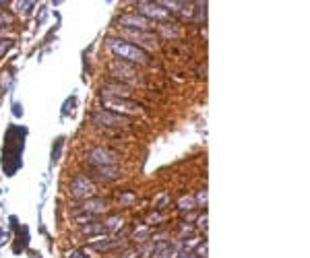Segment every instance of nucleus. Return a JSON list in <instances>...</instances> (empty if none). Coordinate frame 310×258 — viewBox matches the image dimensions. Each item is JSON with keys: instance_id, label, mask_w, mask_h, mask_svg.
Here are the masks:
<instances>
[{"instance_id": "20", "label": "nucleus", "mask_w": 310, "mask_h": 258, "mask_svg": "<svg viewBox=\"0 0 310 258\" xmlns=\"http://www.w3.org/2000/svg\"><path fill=\"white\" fill-rule=\"evenodd\" d=\"M6 23V25H11L13 23V15L11 13H0V27H2Z\"/></svg>"}, {"instance_id": "8", "label": "nucleus", "mask_w": 310, "mask_h": 258, "mask_svg": "<svg viewBox=\"0 0 310 258\" xmlns=\"http://www.w3.org/2000/svg\"><path fill=\"white\" fill-rule=\"evenodd\" d=\"M102 93H104V99L108 97H114V99H128L133 95V89L126 87L122 83H106L102 87Z\"/></svg>"}, {"instance_id": "5", "label": "nucleus", "mask_w": 310, "mask_h": 258, "mask_svg": "<svg viewBox=\"0 0 310 258\" xmlns=\"http://www.w3.org/2000/svg\"><path fill=\"white\" fill-rule=\"evenodd\" d=\"M110 73L114 76H118L120 81H130V83H135L137 81V70L133 64H126L124 60H114L112 64H110Z\"/></svg>"}, {"instance_id": "10", "label": "nucleus", "mask_w": 310, "mask_h": 258, "mask_svg": "<svg viewBox=\"0 0 310 258\" xmlns=\"http://www.w3.org/2000/svg\"><path fill=\"white\" fill-rule=\"evenodd\" d=\"M81 211L87 217L99 215V213H104V211H108V200H104V198H89V200H85L81 205Z\"/></svg>"}, {"instance_id": "4", "label": "nucleus", "mask_w": 310, "mask_h": 258, "mask_svg": "<svg viewBox=\"0 0 310 258\" xmlns=\"http://www.w3.org/2000/svg\"><path fill=\"white\" fill-rule=\"evenodd\" d=\"M118 25L122 29H135V31H149L153 27L151 21H147L145 17H141V15H137V13L122 15V17L118 19Z\"/></svg>"}, {"instance_id": "18", "label": "nucleus", "mask_w": 310, "mask_h": 258, "mask_svg": "<svg viewBox=\"0 0 310 258\" xmlns=\"http://www.w3.org/2000/svg\"><path fill=\"white\" fill-rule=\"evenodd\" d=\"M195 256H197V258H207V242H203V244L197 246Z\"/></svg>"}, {"instance_id": "13", "label": "nucleus", "mask_w": 310, "mask_h": 258, "mask_svg": "<svg viewBox=\"0 0 310 258\" xmlns=\"http://www.w3.org/2000/svg\"><path fill=\"white\" fill-rule=\"evenodd\" d=\"M122 225H124V219H122V217H108L106 221H104V229H108V231H118Z\"/></svg>"}, {"instance_id": "21", "label": "nucleus", "mask_w": 310, "mask_h": 258, "mask_svg": "<svg viewBox=\"0 0 310 258\" xmlns=\"http://www.w3.org/2000/svg\"><path fill=\"white\" fill-rule=\"evenodd\" d=\"M9 48H11V42H9V40H0V56H2V54L9 50Z\"/></svg>"}, {"instance_id": "14", "label": "nucleus", "mask_w": 310, "mask_h": 258, "mask_svg": "<svg viewBox=\"0 0 310 258\" xmlns=\"http://www.w3.org/2000/svg\"><path fill=\"white\" fill-rule=\"evenodd\" d=\"M106 231L104 229V223H99V221H91V223H83V233H102Z\"/></svg>"}, {"instance_id": "23", "label": "nucleus", "mask_w": 310, "mask_h": 258, "mask_svg": "<svg viewBox=\"0 0 310 258\" xmlns=\"http://www.w3.org/2000/svg\"><path fill=\"white\" fill-rule=\"evenodd\" d=\"M205 221H207V213H203V215L197 219V225H199V228H205V225H207Z\"/></svg>"}, {"instance_id": "3", "label": "nucleus", "mask_w": 310, "mask_h": 258, "mask_svg": "<svg viewBox=\"0 0 310 258\" xmlns=\"http://www.w3.org/2000/svg\"><path fill=\"white\" fill-rule=\"evenodd\" d=\"M97 190V186L87 178V174H77L71 182V194L77 198H87Z\"/></svg>"}, {"instance_id": "11", "label": "nucleus", "mask_w": 310, "mask_h": 258, "mask_svg": "<svg viewBox=\"0 0 310 258\" xmlns=\"http://www.w3.org/2000/svg\"><path fill=\"white\" fill-rule=\"evenodd\" d=\"M93 178H97V180H104V182H112V180L116 178H120V169L118 167H114V166H104V167H95L93 169Z\"/></svg>"}, {"instance_id": "6", "label": "nucleus", "mask_w": 310, "mask_h": 258, "mask_svg": "<svg viewBox=\"0 0 310 258\" xmlns=\"http://www.w3.org/2000/svg\"><path fill=\"white\" fill-rule=\"evenodd\" d=\"M139 13H141V17H145L147 21H164L170 17V13L166 9H161V4H155V2H139Z\"/></svg>"}, {"instance_id": "16", "label": "nucleus", "mask_w": 310, "mask_h": 258, "mask_svg": "<svg viewBox=\"0 0 310 258\" xmlns=\"http://www.w3.org/2000/svg\"><path fill=\"white\" fill-rule=\"evenodd\" d=\"M197 207V202L192 197H182L180 200H178V209L180 211H190V209H195Z\"/></svg>"}, {"instance_id": "12", "label": "nucleus", "mask_w": 310, "mask_h": 258, "mask_svg": "<svg viewBox=\"0 0 310 258\" xmlns=\"http://www.w3.org/2000/svg\"><path fill=\"white\" fill-rule=\"evenodd\" d=\"M159 31H161V35L170 37V40H174V37L180 35V27H178V23H161Z\"/></svg>"}, {"instance_id": "17", "label": "nucleus", "mask_w": 310, "mask_h": 258, "mask_svg": "<svg viewBox=\"0 0 310 258\" xmlns=\"http://www.w3.org/2000/svg\"><path fill=\"white\" fill-rule=\"evenodd\" d=\"M133 200H135V194L128 192V194H124V197H118V205L120 207H126L128 202H133Z\"/></svg>"}, {"instance_id": "1", "label": "nucleus", "mask_w": 310, "mask_h": 258, "mask_svg": "<svg viewBox=\"0 0 310 258\" xmlns=\"http://www.w3.org/2000/svg\"><path fill=\"white\" fill-rule=\"evenodd\" d=\"M110 50L116 54V56H120V60H128L133 62V64H149V54H147L143 48H139V46H133L128 42H124L122 37H112L110 42Z\"/></svg>"}, {"instance_id": "22", "label": "nucleus", "mask_w": 310, "mask_h": 258, "mask_svg": "<svg viewBox=\"0 0 310 258\" xmlns=\"http://www.w3.org/2000/svg\"><path fill=\"white\" fill-rule=\"evenodd\" d=\"M161 219H166V215H157V213H155V215H149V217H147V223L153 225V221H161Z\"/></svg>"}, {"instance_id": "15", "label": "nucleus", "mask_w": 310, "mask_h": 258, "mask_svg": "<svg viewBox=\"0 0 310 258\" xmlns=\"http://www.w3.org/2000/svg\"><path fill=\"white\" fill-rule=\"evenodd\" d=\"M149 238H151L149 228H143L133 233V242H137V244H145V242H149Z\"/></svg>"}, {"instance_id": "2", "label": "nucleus", "mask_w": 310, "mask_h": 258, "mask_svg": "<svg viewBox=\"0 0 310 258\" xmlns=\"http://www.w3.org/2000/svg\"><path fill=\"white\" fill-rule=\"evenodd\" d=\"M87 161L93 167H104V166H114L118 161V155L112 153L110 149H104V147H91L87 151Z\"/></svg>"}, {"instance_id": "24", "label": "nucleus", "mask_w": 310, "mask_h": 258, "mask_svg": "<svg viewBox=\"0 0 310 258\" xmlns=\"http://www.w3.org/2000/svg\"><path fill=\"white\" fill-rule=\"evenodd\" d=\"M66 256H68V258H87V256H83V252H79V250H75V252H68Z\"/></svg>"}, {"instance_id": "19", "label": "nucleus", "mask_w": 310, "mask_h": 258, "mask_svg": "<svg viewBox=\"0 0 310 258\" xmlns=\"http://www.w3.org/2000/svg\"><path fill=\"white\" fill-rule=\"evenodd\" d=\"M195 202H197V207H201V205L205 207V205H207V192H205V190H199L197 200H195Z\"/></svg>"}, {"instance_id": "7", "label": "nucleus", "mask_w": 310, "mask_h": 258, "mask_svg": "<svg viewBox=\"0 0 310 258\" xmlns=\"http://www.w3.org/2000/svg\"><path fill=\"white\" fill-rule=\"evenodd\" d=\"M93 124L99 126H128V118H122L112 112H95L93 114Z\"/></svg>"}, {"instance_id": "9", "label": "nucleus", "mask_w": 310, "mask_h": 258, "mask_svg": "<svg viewBox=\"0 0 310 258\" xmlns=\"http://www.w3.org/2000/svg\"><path fill=\"white\" fill-rule=\"evenodd\" d=\"M106 107H110L112 112H128V114H139V104H133V101H126V99H114V97H108L104 99Z\"/></svg>"}]
</instances>
